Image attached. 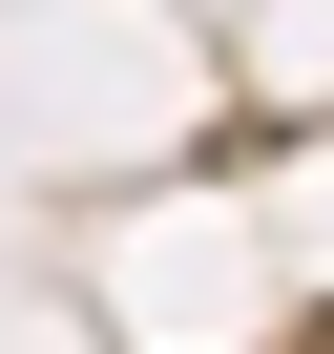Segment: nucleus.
I'll list each match as a JSON object with an SVG mask.
<instances>
[]
</instances>
